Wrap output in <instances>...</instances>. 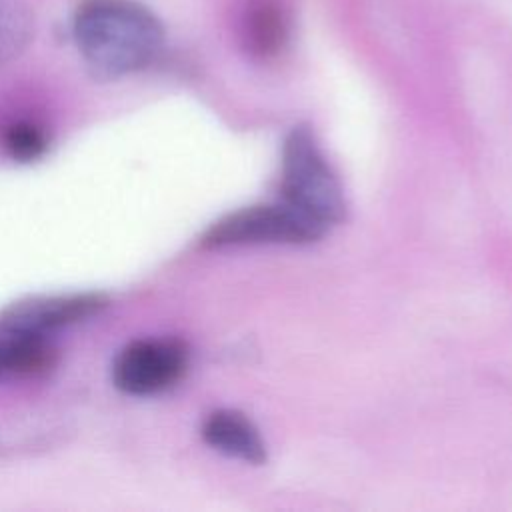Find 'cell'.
I'll use <instances>...</instances> for the list:
<instances>
[{
	"label": "cell",
	"mask_w": 512,
	"mask_h": 512,
	"mask_svg": "<svg viewBox=\"0 0 512 512\" xmlns=\"http://www.w3.org/2000/svg\"><path fill=\"white\" fill-rule=\"evenodd\" d=\"M34 14L24 0H0V68L32 40Z\"/></svg>",
	"instance_id": "obj_9"
},
{
	"label": "cell",
	"mask_w": 512,
	"mask_h": 512,
	"mask_svg": "<svg viewBox=\"0 0 512 512\" xmlns=\"http://www.w3.org/2000/svg\"><path fill=\"white\" fill-rule=\"evenodd\" d=\"M288 14L280 0H248L242 14V44L252 58L268 60L288 42Z\"/></svg>",
	"instance_id": "obj_7"
},
{
	"label": "cell",
	"mask_w": 512,
	"mask_h": 512,
	"mask_svg": "<svg viewBox=\"0 0 512 512\" xmlns=\"http://www.w3.org/2000/svg\"><path fill=\"white\" fill-rule=\"evenodd\" d=\"M54 362L56 350L48 336L0 330V382L44 374Z\"/></svg>",
	"instance_id": "obj_8"
},
{
	"label": "cell",
	"mask_w": 512,
	"mask_h": 512,
	"mask_svg": "<svg viewBox=\"0 0 512 512\" xmlns=\"http://www.w3.org/2000/svg\"><path fill=\"white\" fill-rule=\"evenodd\" d=\"M72 36L86 66L106 80L148 68L164 46L162 22L136 0H84Z\"/></svg>",
	"instance_id": "obj_1"
},
{
	"label": "cell",
	"mask_w": 512,
	"mask_h": 512,
	"mask_svg": "<svg viewBox=\"0 0 512 512\" xmlns=\"http://www.w3.org/2000/svg\"><path fill=\"white\" fill-rule=\"evenodd\" d=\"M2 146L4 152L14 162H34L40 160L48 150V136L46 132L30 122V120H16L8 124L2 132Z\"/></svg>",
	"instance_id": "obj_10"
},
{
	"label": "cell",
	"mask_w": 512,
	"mask_h": 512,
	"mask_svg": "<svg viewBox=\"0 0 512 512\" xmlns=\"http://www.w3.org/2000/svg\"><path fill=\"white\" fill-rule=\"evenodd\" d=\"M188 368V348L176 338H140L112 362L114 386L130 396H152L172 388Z\"/></svg>",
	"instance_id": "obj_4"
},
{
	"label": "cell",
	"mask_w": 512,
	"mask_h": 512,
	"mask_svg": "<svg viewBox=\"0 0 512 512\" xmlns=\"http://www.w3.org/2000/svg\"><path fill=\"white\" fill-rule=\"evenodd\" d=\"M326 228L296 212L288 204L246 206L216 220L200 238L206 248L254 244H308Z\"/></svg>",
	"instance_id": "obj_3"
},
{
	"label": "cell",
	"mask_w": 512,
	"mask_h": 512,
	"mask_svg": "<svg viewBox=\"0 0 512 512\" xmlns=\"http://www.w3.org/2000/svg\"><path fill=\"white\" fill-rule=\"evenodd\" d=\"M284 204L314 220L322 228L338 224L346 216V200L328 160L324 158L314 132L294 126L282 146Z\"/></svg>",
	"instance_id": "obj_2"
},
{
	"label": "cell",
	"mask_w": 512,
	"mask_h": 512,
	"mask_svg": "<svg viewBox=\"0 0 512 512\" xmlns=\"http://www.w3.org/2000/svg\"><path fill=\"white\" fill-rule=\"evenodd\" d=\"M108 298L100 292L32 296L0 310V330L50 336L106 310Z\"/></svg>",
	"instance_id": "obj_5"
},
{
	"label": "cell",
	"mask_w": 512,
	"mask_h": 512,
	"mask_svg": "<svg viewBox=\"0 0 512 512\" xmlns=\"http://www.w3.org/2000/svg\"><path fill=\"white\" fill-rule=\"evenodd\" d=\"M202 438L214 450L250 464L266 462V446L248 416L236 410H216L202 426Z\"/></svg>",
	"instance_id": "obj_6"
}]
</instances>
